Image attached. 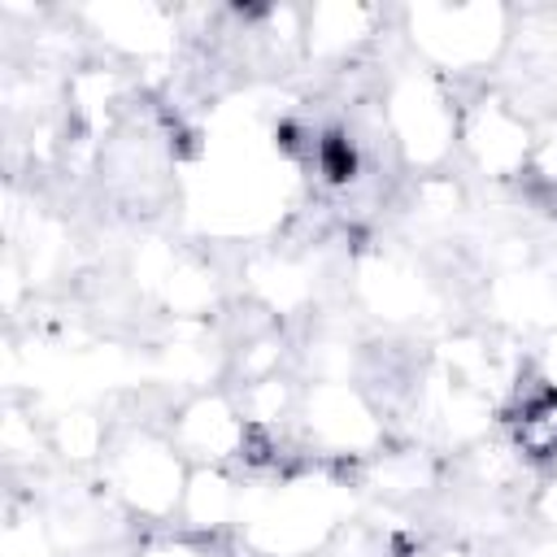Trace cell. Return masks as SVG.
Listing matches in <instances>:
<instances>
[{
  "label": "cell",
  "instance_id": "7a4b0ae2",
  "mask_svg": "<svg viewBox=\"0 0 557 557\" xmlns=\"http://www.w3.org/2000/svg\"><path fill=\"white\" fill-rule=\"evenodd\" d=\"M313 157H318V170H322L326 183H348L357 174V148H352V139L344 131H326L318 139Z\"/></svg>",
  "mask_w": 557,
  "mask_h": 557
},
{
  "label": "cell",
  "instance_id": "6da1fadb",
  "mask_svg": "<svg viewBox=\"0 0 557 557\" xmlns=\"http://www.w3.org/2000/svg\"><path fill=\"white\" fill-rule=\"evenodd\" d=\"M518 444L531 457H553L557 453V392H544L531 400L518 418Z\"/></svg>",
  "mask_w": 557,
  "mask_h": 557
}]
</instances>
